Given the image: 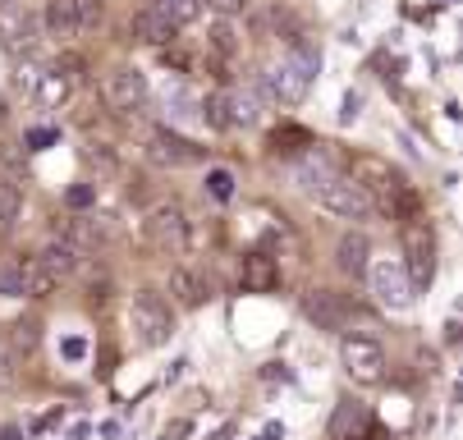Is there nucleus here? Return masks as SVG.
I'll list each match as a JSON object with an SVG mask.
<instances>
[{
  "instance_id": "obj_33",
  "label": "nucleus",
  "mask_w": 463,
  "mask_h": 440,
  "mask_svg": "<svg viewBox=\"0 0 463 440\" xmlns=\"http://www.w3.org/2000/svg\"><path fill=\"white\" fill-rule=\"evenodd\" d=\"M354 115H358V97H354V92H349V97H345V124H349V119H354Z\"/></svg>"
},
{
  "instance_id": "obj_12",
  "label": "nucleus",
  "mask_w": 463,
  "mask_h": 440,
  "mask_svg": "<svg viewBox=\"0 0 463 440\" xmlns=\"http://www.w3.org/2000/svg\"><path fill=\"white\" fill-rule=\"evenodd\" d=\"M74 83H79V79H74V74H70V70H64L60 60H55L51 70H42V74L33 79V101H37L42 110H60L64 101L74 97Z\"/></svg>"
},
{
  "instance_id": "obj_22",
  "label": "nucleus",
  "mask_w": 463,
  "mask_h": 440,
  "mask_svg": "<svg viewBox=\"0 0 463 440\" xmlns=\"http://www.w3.org/2000/svg\"><path fill=\"white\" fill-rule=\"evenodd\" d=\"M60 289V276L55 271H46L42 262H28L24 267V298H51Z\"/></svg>"
},
{
  "instance_id": "obj_14",
  "label": "nucleus",
  "mask_w": 463,
  "mask_h": 440,
  "mask_svg": "<svg viewBox=\"0 0 463 440\" xmlns=\"http://www.w3.org/2000/svg\"><path fill=\"white\" fill-rule=\"evenodd\" d=\"M239 280H243L248 294H271L276 280H280V267H276V257H267V253H248V257L239 262Z\"/></svg>"
},
{
  "instance_id": "obj_34",
  "label": "nucleus",
  "mask_w": 463,
  "mask_h": 440,
  "mask_svg": "<svg viewBox=\"0 0 463 440\" xmlns=\"http://www.w3.org/2000/svg\"><path fill=\"white\" fill-rule=\"evenodd\" d=\"M10 376H14V371H10V358L0 353V386H10Z\"/></svg>"
},
{
  "instance_id": "obj_25",
  "label": "nucleus",
  "mask_w": 463,
  "mask_h": 440,
  "mask_svg": "<svg viewBox=\"0 0 463 440\" xmlns=\"http://www.w3.org/2000/svg\"><path fill=\"white\" fill-rule=\"evenodd\" d=\"M203 119L212 124V129H234V124H230V97H225V92L207 97V101H203Z\"/></svg>"
},
{
  "instance_id": "obj_20",
  "label": "nucleus",
  "mask_w": 463,
  "mask_h": 440,
  "mask_svg": "<svg viewBox=\"0 0 463 440\" xmlns=\"http://www.w3.org/2000/svg\"><path fill=\"white\" fill-rule=\"evenodd\" d=\"M24 216V188L14 174H0V229H10Z\"/></svg>"
},
{
  "instance_id": "obj_11",
  "label": "nucleus",
  "mask_w": 463,
  "mask_h": 440,
  "mask_svg": "<svg viewBox=\"0 0 463 440\" xmlns=\"http://www.w3.org/2000/svg\"><path fill=\"white\" fill-rule=\"evenodd\" d=\"M147 161L152 165H165V170H179V165H193V161H203V147L179 138L175 129H156L147 138Z\"/></svg>"
},
{
  "instance_id": "obj_16",
  "label": "nucleus",
  "mask_w": 463,
  "mask_h": 440,
  "mask_svg": "<svg viewBox=\"0 0 463 440\" xmlns=\"http://www.w3.org/2000/svg\"><path fill=\"white\" fill-rule=\"evenodd\" d=\"M367 262H372L367 234H345V239L335 243V267H340L349 280H363V276H367Z\"/></svg>"
},
{
  "instance_id": "obj_4",
  "label": "nucleus",
  "mask_w": 463,
  "mask_h": 440,
  "mask_svg": "<svg viewBox=\"0 0 463 440\" xmlns=\"http://www.w3.org/2000/svg\"><path fill=\"white\" fill-rule=\"evenodd\" d=\"M143 234H147V243L156 248V253H170V257L188 253V216H184L179 202L152 207L147 220H143Z\"/></svg>"
},
{
  "instance_id": "obj_28",
  "label": "nucleus",
  "mask_w": 463,
  "mask_h": 440,
  "mask_svg": "<svg viewBox=\"0 0 463 440\" xmlns=\"http://www.w3.org/2000/svg\"><path fill=\"white\" fill-rule=\"evenodd\" d=\"M207 46H212V51H216L221 60H230V55L239 51V42H234V28H230V23H216V28H212V42H207Z\"/></svg>"
},
{
  "instance_id": "obj_9",
  "label": "nucleus",
  "mask_w": 463,
  "mask_h": 440,
  "mask_svg": "<svg viewBox=\"0 0 463 440\" xmlns=\"http://www.w3.org/2000/svg\"><path fill=\"white\" fill-rule=\"evenodd\" d=\"M101 97H106L110 110L134 115V110L147 101V74L134 70V65H115V70L106 74V83H101Z\"/></svg>"
},
{
  "instance_id": "obj_3",
  "label": "nucleus",
  "mask_w": 463,
  "mask_h": 440,
  "mask_svg": "<svg viewBox=\"0 0 463 440\" xmlns=\"http://www.w3.org/2000/svg\"><path fill=\"white\" fill-rule=\"evenodd\" d=\"M363 280L372 285V294H376V303L385 312H409L413 307V280H409L404 262H390V257L367 262V276Z\"/></svg>"
},
{
  "instance_id": "obj_1",
  "label": "nucleus",
  "mask_w": 463,
  "mask_h": 440,
  "mask_svg": "<svg viewBox=\"0 0 463 440\" xmlns=\"http://www.w3.org/2000/svg\"><path fill=\"white\" fill-rule=\"evenodd\" d=\"M321 70V51L303 37H289V55H280V65H271L267 74H261V83H267V97L280 101V106H294L303 101L307 83L317 79Z\"/></svg>"
},
{
  "instance_id": "obj_29",
  "label": "nucleus",
  "mask_w": 463,
  "mask_h": 440,
  "mask_svg": "<svg viewBox=\"0 0 463 440\" xmlns=\"http://www.w3.org/2000/svg\"><path fill=\"white\" fill-rule=\"evenodd\" d=\"M0 298H24V267H0Z\"/></svg>"
},
{
  "instance_id": "obj_31",
  "label": "nucleus",
  "mask_w": 463,
  "mask_h": 440,
  "mask_svg": "<svg viewBox=\"0 0 463 440\" xmlns=\"http://www.w3.org/2000/svg\"><path fill=\"white\" fill-rule=\"evenodd\" d=\"M10 331H14V349H24V353H33L37 340H42V335H37V322H14Z\"/></svg>"
},
{
  "instance_id": "obj_26",
  "label": "nucleus",
  "mask_w": 463,
  "mask_h": 440,
  "mask_svg": "<svg viewBox=\"0 0 463 440\" xmlns=\"http://www.w3.org/2000/svg\"><path fill=\"white\" fill-rule=\"evenodd\" d=\"M230 124H257V97L252 92L230 97Z\"/></svg>"
},
{
  "instance_id": "obj_19",
  "label": "nucleus",
  "mask_w": 463,
  "mask_h": 440,
  "mask_svg": "<svg viewBox=\"0 0 463 440\" xmlns=\"http://www.w3.org/2000/svg\"><path fill=\"white\" fill-rule=\"evenodd\" d=\"M42 28L51 37H79V10H74V0H46Z\"/></svg>"
},
{
  "instance_id": "obj_6",
  "label": "nucleus",
  "mask_w": 463,
  "mask_h": 440,
  "mask_svg": "<svg viewBox=\"0 0 463 440\" xmlns=\"http://www.w3.org/2000/svg\"><path fill=\"white\" fill-rule=\"evenodd\" d=\"M340 362L349 371V381H358V386H381L385 381V349L367 335H345Z\"/></svg>"
},
{
  "instance_id": "obj_18",
  "label": "nucleus",
  "mask_w": 463,
  "mask_h": 440,
  "mask_svg": "<svg viewBox=\"0 0 463 440\" xmlns=\"http://www.w3.org/2000/svg\"><path fill=\"white\" fill-rule=\"evenodd\" d=\"M37 262L46 267V271H55L60 280L64 276H74L79 267H83V248H74V243H64V239H51L42 253H37Z\"/></svg>"
},
{
  "instance_id": "obj_32",
  "label": "nucleus",
  "mask_w": 463,
  "mask_h": 440,
  "mask_svg": "<svg viewBox=\"0 0 463 440\" xmlns=\"http://www.w3.org/2000/svg\"><path fill=\"white\" fill-rule=\"evenodd\" d=\"M207 5H212L221 19H234V14H243V10H248V0H207Z\"/></svg>"
},
{
  "instance_id": "obj_27",
  "label": "nucleus",
  "mask_w": 463,
  "mask_h": 440,
  "mask_svg": "<svg viewBox=\"0 0 463 440\" xmlns=\"http://www.w3.org/2000/svg\"><path fill=\"white\" fill-rule=\"evenodd\" d=\"M207 193H212L216 202H230V198H234V174H230V170H212V174H207Z\"/></svg>"
},
{
  "instance_id": "obj_13",
  "label": "nucleus",
  "mask_w": 463,
  "mask_h": 440,
  "mask_svg": "<svg viewBox=\"0 0 463 440\" xmlns=\"http://www.w3.org/2000/svg\"><path fill=\"white\" fill-rule=\"evenodd\" d=\"M64 243L106 248V243H115V225H110V216H70L64 220Z\"/></svg>"
},
{
  "instance_id": "obj_5",
  "label": "nucleus",
  "mask_w": 463,
  "mask_h": 440,
  "mask_svg": "<svg viewBox=\"0 0 463 440\" xmlns=\"http://www.w3.org/2000/svg\"><path fill=\"white\" fill-rule=\"evenodd\" d=\"M312 198H317V207H321V211L340 216V220H367V216L376 211V207H372V198L363 193V188H358L354 179H335V174H330Z\"/></svg>"
},
{
  "instance_id": "obj_8",
  "label": "nucleus",
  "mask_w": 463,
  "mask_h": 440,
  "mask_svg": "<svg viewBox=\"0 0 463 440\" xmlns=\"http://www.w3.org/2000/svg\"><path fill=\"white\" fill-rule=\"evenodd\" d=\"M42 42V19L10 5V10H0V51H5L10 60H28Z\"/></svg>"
},
{
  "instance_id": "obj_7",
  "label": "nucleus",
  "mask_w": 463,
  "mask_h": 440,
  "mask_svg": "<svg viewBox=\"0 0 463 440\" xmlns=\"http://www.w3.org/2000/svg\"><path fill=\"white\" fill-rule=\"evenodd\" d=\"M404 271H409L413 289H427L436 280V234H431V225H418V220L404 225Z\"/></svg>"
},
{
  "instance_id": "obj_24",
  "label": "nucleus",
  "mask_w": 463,
  "mask_h": 440,
  "mask_svg": "<svg viewBox=\"0 0 463 440\" xmlns=\"http://www.w3.org/2000/svg\"><path fill=\"white\" fill-rule=\"evenodd\" d=\"M83 161H88L97 174H119V156H115L110 143H88V147H83Z\"/></svg>"
},
{
  "instance_id": "obj_35",
  "label": "nucleus",
  "mask_w": 463,
  "mask_h": 440,
  "mask_svg": "<svg viewBox=\"0 0 463 440\" xmlns=\"http://www.w3.org/2000/svg\"><path fill=\"white\" fill-rule=\"evenodd\" d=\"M10 5H14V0H0V10H10Z\"/></svg>"
},
{
  "instance_id": "obj_15",
  "label": "nucleus",
  "mask_w": 463,
  "mask_h": 440,
  "mask_svg": "<svg viewBox=\"0 0 463 440\" xmlns=\"http://www.w3.org/2000/svg\"><path fill=\"white\" fill-rule=\"evenodd\" d=\"M128 33H134L138 42H147V46H175V37H179V28H175L165 14H156L152 5L128 19Z\"/></svg>"
},
{
  "instance_id": "obj_23",
  "label": "nucleus",
  "mask_w": 463,
  "mask_h": 440,
  "mask_svg": "<svg viewBox=\"0 0 463 440\" xmlns=\"http://www.w3.org/2000/svg\"><path fill=\"white\" fill-rule=\"evenodd\" d=\"M294 179H298V183L307 188V193H317V188H321V183L330 179V170H326V165L317 161V152H307V156H303V161L294 165Z\"/></svg>"
},
{
  "instance_id": "obj_10",
  "label": "nucleus",
  "mask_w": 463,
  "mask_h": 440,
  "mask_svg": "<svg viewBox=\"0 0 463 440\" xmlns=\"http://www.w3.org/2000/svg\"><path fill=\"white\" fill-rule=\"evenodd\" d=\"M303 312H307V322H317L321 331H345L354 322V303L335 289H312L303 298Z\"/></svg>"
},
{
  "instance_id": "obj_17",
  "label": "nucleus",
  "mask_w": 463,
  "mask_h": 440,
  "mask_svg": "<svg viewBox=\"0 0 463 440\" xmlns=\"http://www.w3.org/2000/svg\"><path fill=\"white\" fill-rule=\"evenodd\" d=\"M170 298H175L179 307H203V303H207V280L197 276L193 267H175V271H170Z\"/></svg>"
},
{
  "instance_id": "obj_2",
  "label": "nucleus",
  "mask_w": 463,
  "mask_h": 440,
  "mask_svg": "<svg viewBox=\"0 0 463 440\" xmlns=\"http://www.w3.org/2000/svg\"><path fill=\"white\" fill-rule=\"evenodd\" d=\"M128 331H134L138 349H161L175 335V317H170V303L156 289H138L134 303H128Z\"/></svg>"
},
{
  "instance_id": "obj_21",
  "label": "nucleus",
  "mask_w": 463,
  "mask_h": 440,
  "mask_svg": "<svg viewBox=\"0 0 463 440\" xmlns=\"http://www.w3.org/2000/svg\"><path fill=\"white\" fill-rule=\"evenodd\" d=\"M152 10L165 14L175 28H188V23L203 19V0H152Z\"/></svg>"
},
{
  "instance_id": "obj_30",
  "label": "nucleus",
  "mask_w": 463,
  "mask_h": 440,
  "mask_svg": "<svg viewBox=\"0 0 463 440\" xmlns=\"http://www.w3.org/2000/svg\"><path fill=\"white\" fill-rule=\"evenodd\" d=\"M74 10H79V33L101 28V0H74Z\"/></svg>"
}]
</instances>
